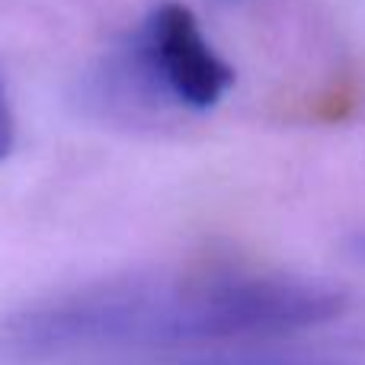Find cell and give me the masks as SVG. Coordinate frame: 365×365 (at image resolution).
I'll return each mask as SVG.
<instances>
[{
    "instance_id": "1",
    "label": "cell",
    "mask_w": 365,
    "mask_h": 365,
    "mask_svg": "<svg viewBox=\"0 0 365 365\" xmlns=\"http://www.w3.org/2000/svg\"><path fill=\"white\" fill-rule=\"evenodd\" d=\"M346 311L334 282L272 266L192 263L109 276L23 308L4 327L19 359L93 349L237 346L324 327Z\"/></svg>"
},
{
    "instance_id": "2",
    "label": "cell",
    "mask_w": 365,
    "mask_h": 365,
    "mask_svg": "<svg viewBox=\"0 0 365 365\" xmlns=\"http://www.w3.org/2000/svg\"><path fill=\"white\" fill-rule=\"evenodd\" d=\"M141 58L167 93L189 109H212L234 83L231 64L215 55L199 19L182 4H164L148 16Z\"/></svg>"
},
{
    "instance_id": "3",
    "label": "cell",
    "mask_w": 365,
    "mask_h": 365,
    "mask_svg": "<svg viewBox=\"0 0 365 365\" xmlns=\"http://www.w3.org/2000/svg\"><path fill=\"white\" fill-rule=\"evenodd\" d=\"M13 135H16V128H13L10 103H6L4 83H0V160H4L6 154H10V148H13Z\"/></svg>"
},
{
    "instance_id": "4",
    "label": "cell",
    "mask_w": 365,
    "mask_h": 365,
    "mask_svg": "<svg viewBox=\"0 0 365 365\" xmlns=\"http://www.w3.org/2000/svg\"><path fill=\"white\" fill-rule=\"evenodd\" d=\"M353 253H356V259H362L365 263V234H359V237L353 240Z\"/></svg>"
}]
</instances>
